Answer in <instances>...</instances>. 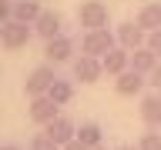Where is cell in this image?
<instances>
[{
    "label": "cell",
    "instance_id": "cell-16",
    "mask_svg": "<svg viewBox=\"0 0 161 150\" xmlns=\"http://www.w3.org/2000/svg\"><path fill=\"white\" fill-rule=\"evenodd\" d=\"M44 13V7H40L37 0H14V20H20V23H37V17Z\"/></svg>",
    "mask_w": 161,
    "mask_h": 150
},
{
    "label": "cell",
    "instance_id": "cell-22",
    "mask_svg": "<svg viewBox=\"0 0 161 150\" xmlns=\"http://www.w3.org/2000/svg\"><path fill=\"white\" fill-rule=\"evenodd\" d=\"M14 20V0H0V23Z\"/></svg>",
    "mask_w": 161,
    "mask_h": 150
},
{
    "label": "cell",
    "instance_id": "cell-28",
    "mask_svg": "<svg viewBox=\"0 0 161 150\" xmlns=\"http://www.w3.org/2000/svg\"><path fill=\"white\" fill-rule=\"evenodd\" d=\"M158 93H161V90H158Z\"/></svg>",
    "mask_w": 161,
    "mask_h": 150
},
{
    "label": "cell",
    "instance_id": "cell-25",
    "mask_svg": "<svg viewBox=\"0 0 161 150\" xmlns=\"http://www.w3.org/2000/svg\"><path fill=\"white\" fill-rule=\"evenodd\" d=\"M0 150H24L20 143H0Z\"/></svg>",
    "mask_w": 161,
    "mask_h": 150
},
{
    "label": "cell",
    "instance_id": "cell-12",
    "mask_svg": "<svg viewBox=\"0 0 161 150\" xmlns=\"http://www.w3.org/2000/svg\"><path fill=\"white\" fill-rule=\"evenodd\" d=\"M104 77V67H101V57H87V53H80L74 60V80L80 83H97Z\"/></svg>",
    "mask_w": 161,
    "mask_h": 150
},
{
    "label": "cell",
    "instance_id": "cell-27",
    "mask_svg": "<svg viewBox=\"0 0 161 150\" xmlns=\"http://www.w3.org/2000/svg\"><path fill=\"white\" fill-rule=\"evenodd\" d=\"M94 150H108V147H104V143H101V147H94Z\"/></svg>",
    "mask_w": 161,
    "mask_h": 150
},
{
    "label": "cell",
    "instance_id": "cell-1",
    "mask_svg": "<svg viewBox=\"0 0 161 150\" xmlns=\"http://www.w3.org/2000/svg\"><path fill=\"white\" fill-rule=\"evenodd\" d=\"M114 47H118V37H114L108 27L84 30V37H80V53H87V57H104V53L114 50Z\"/></svg>",
    "mask_w": 161,
    "mask_h": 150
},
{
    "label": "cell",
    "instance_id": "cell-21",
    "mask_svg": "<svg viewBox=\"0 0 161 150\" xmlns=\"http://www.w3.org/2000/svg\"><path fill=\"white\" fill-rule=\"evenodd\" d=\"M144 47H148L151 53H158V57H161V30H151V33H148V43H144Z\"/></svg>",
    "mask_w": 161,
    "mask_h": 150
},
{
    "label": "cell",
    "instance_id": "cell-20",
    "mask_svg": "<svg viewBox=\"0 0 161 150\" xmlns=\"http://www.w3.org/2000/svg\"><path fill=\"white\" fill-rule=\"evenodd\" d=\"M27 150H60V147L47 137V133H34V137H30V147H27Z\"/></svg>",
    "mask_w": 161,
    "mask_h": 150
},
{
    "label": "cell",
    "instance_id": "cell-17",
    "mask_svg": "<svg viewBox=\"0 0 161 150\" xmlns=\"http://www.w3.org/2000/svg\"><path fill=\"white\" fill-rule=\"evenodd\" d=\"M77 140L84 143V147H101L104 143V130H101V123H94V120H87V123H80L77 127Z\"/></svg>",
    "mask_w": 161,
    "mask_h": 150
},
{
    "label": "cell",
    "instance_id": "cell-9",
    "mask_svg": "<svg viewBox=\"0 0 161 150\" xmlns=\"http://www.w3.org/2000/svg\"><path fill=\"white\" fill-rule=\"evenodd\" d=\"M144 87H148V77L138 73V70H131V67L114 77V90L121 97H138V93H144Z\"/></svg>",
    "mask_w": 161,
    "mask_h": 150
},
{
    "label": "cell",
    "instance_id": "cell-13",
    "mask_svg": "<svg viewBox=\"0 0 161 150\" xmlns=\"http://www.w3.org/2000/svg\"><path fill=\"white\" fill-rule=\"evenodd\" d=\"M101 67H104V73H111V77L124 73V70L131 67V50H124V47H114V50H108V53L101 57Z\"/></svg>",
    "mask_w": 161,
    "mask_h": 150
},
{
    "label": "cell",
    "instance_id": "cell-14",
    "mask_svg": "<svg viewBox=\"0 0 161 150\" xmlns=\"http://www.w3.org/2000/svg\"><path fill=\"white\" fill-rule=\"evenodd\" d=\"M158 53H151L148 47H138L131 50V70H138V73H144V77H151V70L158 67Z\"/></svg>",
    "mask_w": 161,
    "mask_h": 150
},
{
    "label": "cell",
    "instance_id": "cell-23",
    "mask_svg": "<svg viewBox=\"0 0 161 150\" xmlns=\"http://www.w3.org/2000/svg\"><path fill=\"white\" fill-rule=\"evenodd\" d=\"M148 87H151V90H161V60H158V67L151 70V77H148Z\"/></svg>",
    "mask_w": 161,
    "mask_h": 150
},
{
    "label": "cell",
    "instance_id": "cell-4",
    "mask_svg": "<svg viewBox=\"0 0 161 150\" xmlns=\"http://www.w3.org/2000/svg\"><path fill=\"white\" fill-rule=\"evenodd\" d=\"M54 80H57L54 63H47V60H44V63H37V67L27 73V80H24V93H27V97H44V93L50 90V83H54Z\"/></svg>",
    "mask_w": 161,
    "mask_h": 150
},
{
    "label": "cell",
    "instance_id": "cell-11",
    "mask_svg": "<svg viewBox=\"0 0 161 150\" xmlns=\"http://www.w3.org/2000/svg\"><path fill=\"white\" fill-rule=\"evenodd\" d=\"M44 133H47L57 147H64V143H70V140L77 137V123H74L70 117H64V113H60V117H54L47 127H44Z\"/></svg>",
    "mask_w": 161,
    "mask_h": 150
},
{
    "label": "cell",
    "instance_id": "cell-3",
    "mask_svg": "<svg viewBox=\"0 0 161 150\" xmlns=\"http://www.w3.org/2000/svg\"><path fill=\"white\" fill-rule=\"evenodd\" d=\"M108 20H111V10L104 0H84L77 7V23L84 30H101V27H108Z\"/></svg>",
    "mask_w": 161,
    "mask_h": 150
},
{
    "label": "cell",
    "instance_id": "cell-24",
    "mask_svg": "<svg viewBox=\"0 0 161 150\" xmlns=\"http://www.w3.org/2000/svg\"><path fill=\"white\" fill-rule=\"evenodd\" d=\"M60 150H91V147H84V143H80V140L74 137V140H70V143H64V147H60Z\"/></svg>",
    "mask_w": 161,
    "mask_h": 150
},
{
    "label": "cell",
    "instance_id": "cell-6",
    "mask_svg": "<svg viewBox=\"0 0 161 150\" xmlns=\"http://www.w3.org/2000/svg\"><path fill=\"white\" fill-rule=\"evenodd\" d=\"M27 117L34 120L37 127H47L54 117H60V107L47 97V93H44V97H30V103H27Z\"/></svg>",
    "mask_w": 161,
    "mask_h": 150
},
{
    "label": "cell",
    "instance_id": "cell-10",
    "mask_svg": "<svg viewBox=\"0 0 161 150\" xmlns=\"http://www.w3.org/2000/svg\"><path fill=\"white\" fill-rule=\"evenodd\" d=\"M64 33V20H60V13L57 10H44L37 17V23H34V37H40L44 43L47 40H54V37H60Z\"/></svg>",
    "mask_w": 161,
    "mask_h": 150
},
{
    "label": "cell",
    "instance_id": "cell-15",
    "mask_svg": "<svg viewBox=\"0 0 161 150\" xmlns=\"http://www.w3.org/2000/svg\"><path fill=\"white\" fill-rule=\"evenodd\" d=\"M138 27H144L148 33L161 30V0H151V3H144L138 10Z\"/></svg>",
    "mask_w": 161,
    "mask_h": 150
},
{
    "label": "cell",
    "instance_id": "cell-5",
    "mask_svg": "<svg viewBox=\"0 0 161 150\" xmlns=\"http://www.w3.org/2000/svg\"><path fill=\"white\" fill-rule=\"evenodd\" d=\"M114 37H118V47L138 50V47H144V43H148V30L138 27V20H124V23H118Z\"/></svg>",
    "mask_w": 161,
    "mask_h": 150
},
{
    "label": "cell",
    "instance_id": "cell-8",
    "mask_svg": "<svg viewBox=\"0 0 161 150\" xmlns=\"http://www.w3.org/2000/svg\"><path fill=\"white\" fill-rule=\"evenodd\" d=\"M138 113H141V123H144L148 130H161V93L158 90H151V93L141 97Z\"/></svg>",
    "mask_w": 161,
    "mask_h": 150
},
{
    "label": "cell",
    "instance_id": "cell-19",
    "mask_svg": "<svg viewBox=\"0 0 161 150\" xmlns=\"http://www.w3.org/2000/svg\"><path fill=\"white\" fill-rule=\"evenodd\" d=\"M134 147H138V150H161V133H158V130H144Z\"/></svg>",
    "mask_w": 161,
    "mask_h": 150
},
{
    "label": "cell",
    "instance_id": "cell-7",
    "mask_svg": "<svg viewBox=\"0 0 161 150\" xmlns=\"http://www.w3.org/2000/svg\"><path fill=\"white\" fill-rule=\"evenodd\" d=\"M70 57H74V37H64V33H60V37L44 43V60L54 63V67H57V63H67Z\"/></svg>",
    "mask_w": 161,
    "mask_h": 150
},
{
    "label": "cell",
    "instance_id": "cell-26",
    "mask_svg": "<svg viewBox=\"0 0 161 150\" xmlns=\"http://www.w3.org/2000/svg\"><path fill=\"white\" fill-rule=\"evenodd\" d=\"M114 150H138V147H131V143H121V147H114Z\"/></svg>",
    "mask_w": 161,
    "mask_h": 150
},
{
    "label": "cell",
    "instance_id": "cell-2",
    "mask_svg": "<svg viewBox=\"0 0 161 150\" xmlns=\"http://www.w3.org/2000/svg\"><path fill=\"white\" fill-rule=\"evenodd\" d=\"M34 37V27L30 23H20V20H7L0 23V47L3 50H24Z\"/></svg>",
    "mask_w": 161,
    "mask_h": 150
},
{
    "label": "cell",
    "instance_id": "cell-18",
    "mask_svg": "<svg viewBox=\"0 0 161 150\" xmlns=\"http://www.w3.org/2000/svg\"><path fill=\"white\" fill-rule=\"evenodd\" d=\"M47 97L54 100L57 107H64V103H70V100H74V83H70V80H60V77H57L54 83H50Z\"/></svg>",
    "mask_w": 161,
    "mask_h": 150
}]
</instances>
